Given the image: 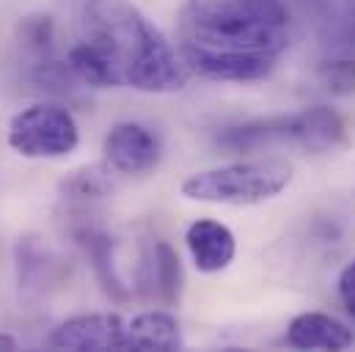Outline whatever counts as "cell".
<instances>
[{"label":"cell","mask_w":355,"mask_h":352,"mask_svg":"<svg viewBox=\"0 0 355 352\" xmlns=\"http://www.w3.org/2000/svg\"><path fill=\"white\" fill-rule=\"evenodd\" d=\"M286 342L295 350H347L353 347L355 336L336 317L322 311H306L289 322Z\"/></svg>","instance_id":"8fae6325"},{"label":"cell","mask_w":355,"mask_h":352,"mask_svg":"<svg viewBox=\"0 0 355 352\" xmlns=\"http://www.w3.org/2000/svg\"><path fill=\"white\" fill-rule=\"evenodd\" d=\"M292 182V166L286 160H245L209 171L190 174L182 182V195L201 204L254 206L284 193Z\"/></svg>","instance_id":"3957f363"},{"label":"cell","mask_w":355,"mask_h":352,"mask_svg":"<svg viewBox=\"0 0 355 352\" xmlns=\"http://www.w3.org/2000/svg\"><path fill=\"white\" fill-rule=\"evenodd\" d=\"M339 300L345 311L355 319V259L345 264V270L339 272Z\"/></svg>","instance_id":"ac0fdd59"},{"label":"cell","mask_w":355,"mask_h":352,"mask_svg":"<svg viewBox=\"0 0 355 352\" xmlns=\"http://www.w3.org/2000/svg\"><path fill=\"white\" fill-rule=\"evenodd\" d=\"M184 243H187V251L193 256L196 270L207 272V275L226 270L229 264L234 262V256H237L234 231L226 223H220V220H209V218L193 220L187 226Z\"/></svg>","instance_id":"30bf717a"},{"label":"cell","mask_w":355,"mask_h":352,"mask_svg":"<svg viewBox=\"0 0 355 352\" xmlns=\"http://www.w3.org/2000/svg\"><path fill=\"white\" fill-rule=\"evenodd\" d=\"M345 22H347V39L355 44V0H345Z\"/></svg>","instance_id":"d6986e66"},{"label":"cell","mask_w":355,"mask_h":352,"mask_svg":"<svg viewBox=\"0 0 355 352\" xmlns=\"http://www.w3.org/2000/svg\"><path fill=\"white\" fill-rule=\"evenodd\" d=\"M19 39H22V47L39 58H47L53 53V39H55V28H53V19L50 17H28L22 19L19 25Z\"/></svg>","instance_id":"9a60e30c"},{"label":"cell","mask_w":355,"mask_h":352,"mask_svg":"<svg viewBox=\"0 0 355 352\" xmlns=\"http://www.w3.org/2000/svg\"><path fill=\"white\" fill-rule=\"evenodd\" d=\"M105 163L116 174H146L160 163V141L157 135L138 124V121H121L116 124L102 143Z\"/></svg>","instance_id":"52a82bcc"},{"label":"cell","mask_w":355,"mask_h":352,"mask_svg":"<svg viewBox=\"0 0 355 352\" xmlns=\"http://www.w3.org/2000/svg\"><path fill=\"white\" fill-rule=\"evenodd\" d=\"M138 289L160 300L163 306H177L182 294V262L179 254L163 240H152L144 254H141V267H138Z\"/></svg>","instance_id":"9c48e42d"},{"label":"cell","mask_w":355,"mask_h":352,"mask_svg":"<svg viewBox=\"0 0 355 352\" xmlns=\"http://www.w3.org/2000/svg\"><path fill=\"white\" fill-rule=\"evenodd\" d=\"M6 141L19 157L58 160L80 146V130L64 105L36 102L11 116Z\"/></svg>","instance_id":"277c9868"},{"label":"cell","mask_w":355,"mask_h":352,"mask_svg":"<svg viewBox=\"0 0 355 352\" xmlns=\"http://www.w3.org/2000/svg\"><path fill=\"white\" fill-rule=\"evenodd\" d=\"M320 78L331 94H353L355 91V61L353 58H331L320 64Z\"/></svg>","instance_id":"e0dca14e"},{"label":"cell","mask_w":355,"mask_h":352,"mask_svg":"<svg viewBox=\"0 0 355 352\" xmlns=\"http://www.w3.org/2000/svg\"><path fill=\"white\" fill-rule=\"evenodd\" d=\"M80 240H83L89 256L94 259V270H96V275H99L105 292H107L110 297H116V300H127V297H130V294H127V286H124L121 278L116 275V264H113V240H110L107 234L96 231V229H86V231L80 234Z\"/></svg>","instance_id":"5bb4252c"},{"label":"cell","mask_w":355,"mask_h":352,"mask_svg":"<svg viewBox=\"0 0 355 352\" xmlns=\"http://www.w3.org/2000/svg\"><path fill=\"white\" fill-rule=\"evenodd\" d=\"M67 64L72 69V75L86 83L91 88H121L119 86V78L113 72V67L107 64V58L89 44L86 39H80L75 47H69V55H67Z\"/></svg>","instance_id":"4fadbf2b"},{"label":"cell","mask_w":355,"mask_h":352,"mask_svg":"<svg viewBox=\"0 0 355 352\" xmlns=\"http://www.w3.org/2000/svg\"><path fill=\"white\" fill-rule=\"evenodd\" d=\"M184 347L182 331L174 314L152 308L144 314H135L127 322V339L124 350L138 352H177Z\"/></svg>","instance_id":"7c38bea8"},{"label":"cell","mask_w":355,"mask_h":352,"mask_svg":"<svg viewBox=\"0 0 355 352\" xmlns=\"http://www.w3.org/2000/svg\"><path fill=\"white\" fill-rule=\"evenodd\" d=\"M64 193L69 198H80V201H91V198H102L110 190V179L102 174L99 168H83L75 171L69 179H64Z\"/></svg>","instance_id":"2e32d148"},{"label":"cell","mask_w":355,"mask_h":352,"mask_svg":"<svg viewBox=\"0 0 355 352\" xmlns=\"http://www.w3.org/2000/svg\"><path fill=\"white\" fill-rule=\"evenodd\" d=\"M179 33L201 50L278 58L289 44V14L281 0H184Z\"/></svg>","instance_id":"7a4b0ae2"},{"label":"cell","mask_w":355,"mask_h":352,"mask_svg":"<svg viewBox=\"0 0 355 352\" xmlns=\"http://www.w3.org/2000/svg\"><path fill=\"white\" fill-rule=\"evenodd\" d=\"M347 121L325 105L306 107L300 113H289V143L300 146L311 155H325L339 146H347Z\"/></svg>","instance_id":"ba28073f"},{"label":"cell","mask_w":355,"mask_h":352,"mask_svg":"<svg viewBox=\"0 0 355 352\" xmlns=\"http://www.w3.org/2000/svg\"><path fill=\"white\" fill-rule=\"evenodd\" d=\"M124 339H127V322L119 314H78L61 322L50 333L47 347L72 352L124 350Z\"/></svg>","instance_id":"8992f818"},{"label":"cell","mask_w":355,"mask_h":352,"mask_svg":"<svg viewBox=\"0 0 355 352\" xmlns=\"http://www.w3.org/2000/svg\"><path fill=\"white\" fill-rule=\"evenodd\" d=\"M179 58L184 61L187 72H196L204 80L218 83H254L265 80L275 69L272 55H251V53H218L201 50L193 44H179Z\"/></svg>","instance_id":"5b68a950"},{"label":"cell","mask_w":355,"mask_h":352,"mask_svg":"<svg viewBox=\"0 0 355 352\" xmlns=\"http://www.w3.org/2000/svg\"><path fill=\"white\" fill-rule=\"evenodd\" d=\"M17 347L19 344H17V339L11 333H0V352H14Z\"/></svg>","instance_id":"ffe728a7"},{"label":"cell","mask_w":355,"mask_h":352,"mask_svg":"<svg viewBox=\"0 0 355 352\" xmlns=\"http://www.w3.org/2000/svg\"><path fill=\"white\" fill-rule=\"evenodd\" d=\"M83 39L107 58L119 86L171 94L187 83V67L171 42L130 0H86Z\"/></svg>","instance_id":"6da1fadb"}]
</instances>
